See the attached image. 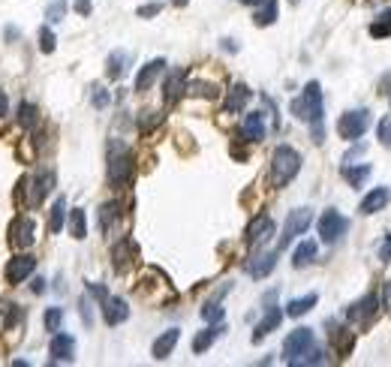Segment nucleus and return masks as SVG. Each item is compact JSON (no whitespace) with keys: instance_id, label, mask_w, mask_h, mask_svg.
Wrapping results in <instances>:
<instances>
[{"instance_id":"nucleus-1","label":"nucleus","mask_w":391,"mask_h":367,"mask_svg":"<svg viewBox=\"0 0 391 367\" xmlns=\"http://www.w3.org/2000/svg\"><path fill=\"white\" fill-rule=\"evenodd\" d=\"M292 115L298 121H307L313 126V142H322L325 130H322V121H325V103H322V87L319 82H307L304 94L292 99Z\"/></svg>"},{"instance_id":"nucleus-2","label":"nucleus","mask_w":391,"mask_h":367,"mask_svg":"<svg viewBox=\"0 0 391 367\" xmlns=\"http://www.w3.org/2000/svg\"><path fill=\"white\" fill-rule=\"evenodd\" d=\"M298 172H301V154H298V150L289 148V145L274 148V157H271V184L274 187H286Z\"/></svg>"},{"instance_id":"nucleus-3","label":"nucleus","mask_w":391,"mask_h":367,"mask_svg":"<svg viewBox=\"0 0 391 367\" xmlns=\"http://www.w3.org/2000/svg\"><path fill=\"white\" fill-rule=\"evenodd\" d=\"M130 178H133L130 148L121 145V142H111L109 145V181H111V187H127Z\"/></svg>"},{"instance_id":"nucleus-4","label":"nucleus","mask_w":391,"mask_h":367,"mask_svg":"<svg viewBox=\"0 0 391 367\" xmlns=\"http://www.w3.org/2000/svg\"><path fill=\"white\" fill-rule=\"evenodd\" d=\"M368 126H370V111L368 109H352V111H346V115H340L337 136L343 138V142H356V138H361L364 133H368Z\"/></svg>"},{"instance_id":"nucleus-5","label":"nucleus","mask_w":391,"mask_h":367,"mask_svg":"<svg viewBox=\"0 0 391 367\" xmlns=\"http://www.w3.org/2000/svg\"><path fill=\"white\" fill-rule=\"evenodd\" d=\"M310 223H313V211H310V208L289 211V217H286V223H283V235H280V241H277V250H286L298 235H304V232L310 229Z\"/></svg>"},{"instance_id":"nucleus-6","label":"nucleus","mask_w":391,"mask_h":367,"mask_svg":"<svg viewBox=\"0 0 391 367\" xmlns=\"http://www.w3.org/2000/svg\"><path fill=\"white\" fill-rule=\"evenodd\" d=\"M346 232H349V220L340 211L328 208L319 217V238H322V244H337Z\"/></svg>"},{"instance_id":"nucleus-7","label":"nucleus","mask_w":391,"mask_h":367,"mask_svg":"<svg viewBox=\"0 0 391 367\" xmlns=\"http://www.w3.org/2000/svg\"><path fill=\"white\" fill-rule=\"evenodd\" d=\"M310 346H313V332H310V328H295V332L283 340V361L292 364L295 358L304 356Z\"/></svg>"},{"instance_id":"nucleus-8","label":"nucleus","mask_w":391,"mask_h":367,"mask_svg":"<svg viewBox=\"0 0 391 367\" xmlns=\"http://www.w3.org/2000/svg\"><path fill=\"white\" fill-rule=\"evenodd\" d=\"M265 305H268V307H265L262 322L253 328V344H259V340H265V337H268V334L274 332L277 325L283 322V310L274 305V292H268V295H265Z\"/></svg>"},{"instance_id":"nucleus-9","label":"nucleus","mask_w":391,"mask_h":367,"mask_svg":"<svg viewBox=\"0 0 391 367\" xmlns=\"http://www.w3.org/2000/svg\"><path fill=\"white\" fill-rule=\"evenodd\" d=\"M33 268H36V259L28 256V253H21V256L6 262L4 277H6V283H21V280H28V277L33 274Z\"/></svg>"},{"instance_id":"nucleus-10","label":"nucleus","mask_w":391,"mask_h":367,"mask_svg":"<svg viewBox=\"0 0 391 367\" xmlns=\"http://www.w3.org/2000/svg\"><path fill=\"white\" fill-rule=\"evenodd\" d=\"M9 241L16 247H33L36 241V223L31 217H16L9 226Z\"/></svg>"},{"instance_id":"nucleus-11","label":"nucleus","mask_w":391,"mask_h":367,"mask_svg":"<svg viewBox=\"0 0 391 367\" xmlns=\"http://www.w3.org/2000/svg\"><path fill=\"white\" fill-rule=\"evenodd\" d=\"M376 305H380V298H376V295H364L361 301H356V305H349L346 319L356 322V325H370L373 313H376Z\"/></svg>"},{"instance_id":"nucleus-12","label":"nucleus","mask_w":391,"mask_h":367,"mask_svg":"<svg viewBox=\"0 0 391 367\" xmlns=\"http://www.w3.org/2000/svg\"><path fill=\"white\" fill-rule=\"evenodd\" d=\"M325 325H328V340H331V344H334L337 356H349V349L356 346V332H349V328L337 325L334 319H328Z\"/></svg>"},{"instance_id":"nucleus-13","label":"nucleus","mask_w":391,"mask_h":367,"mask_svg":"<svg viewBox=\"0 0 391 367\" xmlns=\"http://www.w3.org/2000/svg\"><path fill=\"white\" fill-rule=\"evenodd\" d=\"M163 72H166V60H163V57H157V60H148L145 67L138 70V75H136V91H138V94L150 91V84H154Z\"/></svg>"},{"instance_id":"nucleus-14","label":"nucleus","mask_w":391,"mask_h":367,"mask_svg":"<svg viewBox=\"0 0 391 367\" xmlns=\"http://www.w3.org/2000/svg\"><path fill=\"white\" fill-rule=\"evenodd\" d=\"M271 235H274V220L268 217V214H259V217L247 226V244H250V247L265 244Z\"/></svg>"},{"instance_id":"nucleus-15","label":"nucleus","mask_w":391,"mask_h":367,"mask_svg":"<svg viewBox=\"0 0 391 367\" xmlns=\"http://www.w3.org/2000/svg\"><path fill=\"white\" fill-rule=\"evenodd\" d=\"M103 305V319L106 325H121L130 319V307L123 298H115V295H106V301H99Z\"/></svg>"},{"instance_id":"nucleus-16","label":"nucleus","mask_w":391,"mask_h":367,"mask_svg":"<svg viewBox=\"0 0 391 367\" xmlns=\"http://www.w3.org/2000/svg\"><path fill=\"white\" fill-rule=\"evenodd\" d=\"M163 97H166V103L175 106L178 99L187 94V70H172L169 72V79H166V87H163Z\"/></svg>"},{"instance_id":"nucleus-17","label":"nucleus","mask_w":391,"mask_h":367,"mask_svg":"<svg viewBox=\"0 0 391 367\" xmlns=\"http://www.w3.org/2000/svg\"><path fill=\"white\" fill-rule=\"evenodd\" d=\"M274 265H277V250L259 253L256 259H250V262H247V274H250V277H256V280H262V277H268V274L274 271Z\"/></svg>"},{"instance_id":"nucleus-18","label":"nucleus","mask_w":391,"mask_h":367,"mask_svg":"<svg viewBox=\"0 0 391 367\" xmlns=\"http://www.w3.org/2000/svg\"><path fill=\"white\" fill-rule=\"evenodd\" d=\"M388 202H391V190H388V187H376V190H370V193L361 199L358 211H361V214H376V211H382Z\"/></svg>"},{"instance_id":"nucleus-19","label":"nucleus","mask_w":391,"mask_h":367,"mask_svg":"<svg viewBox=\"0 0 391 367\" xmlns=\"http://www.w3.org/2000/svg\"><path fill=\"white\" fill-rule=\"evenodd\" d=\"M247 103H250V87L247 84H232L229 94H226L223 109L229 111V115H238V111H244Z\"/></svg>"},{"instance_id":"nucleus-20","label":"nucleus","mask_w":391,"mask_h":367,"mask_svg":"<svg viewBox=\"0 0 391 367\" xmlns=\"http://www.w3.org/2000/svg\"><path fill=\"white\" fill-rule=\"evenodd\" d=\"M52 358L55 361H72L75 358V337L72 334H57L52 337Z\"/></svg>"},{"instance_id":"nucleus-21","label":"nucleus","mask_w":391,"mask_h":367,"mask_svg":"<svg viewBox=\"0 0 391 367\" xmlns=\"http://www.w3.org/2000/svg\"><path fill=\"white\" fill-rule=\"evenodd\" d=\"M52 187H55V172H43V175H36V178L31 181V205L36 208L40 202L52 193Z\"/></svg>"},{"instance_id":"nucleus-22","label":"nucleus","mask_w":391,"mask_h":367,"mask_svg":"<svg viewBox=\"0 0 391 367\" xmlns=\"http://www.w3.org/2000/svg\"><path fill=\"white\" fill-rule=\"evenodd\" d=\"M178 340H181V332H178V328H169V332H163L157 340H154V349H150V352H154V358H169L172 356V349L175 346H178Z\"/></svg>"},{"instance_id":"nucleus-23","label":"nucleus","mask_w":391,"mask_h":367,"mask_svg":"<svg viewBox=\"0 0 391 367\" xmlns=\"http://www.w3.org/2000/svg\"><path fill=\"white\" fill-rule=\"evenodd\" d=\"M241 133H244L247 142H262L265 138V115L262 111H250L241 124Z\"/></svg>"},{"instance_id":"nucleus-24","label":"nucleus","mask_w":391,"mask_h":367,"mask_svg":"<svg viewBox=\"0 0 391 367\" xmlns=\"http://www.w3.org/2000/svg\"><path fill=\"white\" fill-rule=\"evenodd\" d=\"M133 253H136V244L130 241V238H121V241L111 247V262H115V268L118 271H127L130 265H133Z\"/></svg>"},{"instance_id":"nucleus-25","label":"nucleus","mask_w":391,"mask_h":367,"mask_svg":"<svg viewBox=\"0 0 391 367\" xmlns=\"http://www.w3.org/2000/svg\"><path fill=\"white\" fill-rule=\"evenodd\" d=\"M223 332H226V328H223L220 322H211V328H205V332H199V334H196V340H193V352H205V349H211V344H214V340H217Z\"/></svg>"},{"instance_id":"nucleus-26","label":"nucleus","mask_w":391,"mask_h":367,"mask_svg":"<svg viewBox=\"0 0 391 367\" xmlns=\"http://www.w3.org/2000/svg\"><path fill=\"white\" fill-rule=\"evenodd\" d=\"M316 301H319V295L316 292H310V295H304V298H292L286 305V316H304V313H310L313 307H316Z\"/></svg>"},{"instance_id":"nucleus-27","label":"nucleus","mask_w":391,"mask_h":367,"mask_svg":"<svg viewBox=\"0 0 391 367\" xmlns=\"http://www.w3.org/2000/svg\"><path fill=\"white\" fill-rule=\"evenodd\" d=\"M64 223H67V199L64 196H57V202L52 205V214H48V232H60L64 229Z\"/></svg>"},{"instance_id":"nucleus-28","label":"nucleus","mask_w":391,"mask_h":367,"mask_svg":"<svg viewBox=\"0 0 391 367\" xmlns=\"http://www.w3.org/2000/svg\"><path fill=\"white\" fill-rule=\"evenodd\" d=\"M313 259H316V241H301L292 253V265L295 268H304V265H310Z\"/></svg>"},{"instance_id":"nucleus-29","label":"nucleus","mask_w":391,"mask_h":367,"mask_svg":"<svg viewBox=\"0 0 391 367\" xmlns=\"http://www.w3.org/2000/svg\"><path fill=\"white\" fill-rule=\"evenodd\" d=\"M253 21L259 24V28H268V24H274L277 21V0H262V4L256 6Z\"/></svg>"},{"instance_id":"nucleus-30","label":"nucleus","mask_w":391,"mask_h":367,"mask_svg":"<svg viewBox=\"0 0 391 367\" xmlns=\"http://www.w3.org/2000/svg\"><path fill=\"white\" fill-rule=\"evenodd\" d=\"M127 52H115V55H109V60H106V75L109 79H121L123 72H127Z\"/></svg>"},{"instance_id":"nucleus-31","label":"nucleus","mask_w":391,"mask_h":367,"mask_svg":"<svg viewBox=\"0 0 391 367\" xmlns=\"http://www.w3.org/2000/svg\"><path fill=\"white\" fill-rule=\"evenodd\" d=\"M70 235L79 238V241L87 235V217H84L82 208H72V211H70Z\"/></svg>"},{"instance_id":"nucleus-32","label":"nucleus","mask_w":391,"mask_h":367,"mask_svg":"<svg viewBox=\"0 0 391 367\" xmlns=\"http://www.w3.org/2000/svg\"><path fill=\"white\" fill-rule=\"evenodd\" d=\"M370 36L373 40H385V36H391V9H385L382 16H376V21L370 24Z\"/></svg>"},{"instance_id":"nucleus-33","label":"nucleus","mask_w":391,"mask_h":367,"mask_svg":"<svg viewBox=\"0 0 391 367\" xmlns=\"http://www.w3.org/2000/svg\"><path fill=\"white\" fill-rule=\"evenodd\" d=\"M370 166H356V169H352V166H343V178L352 184V187H361L364 181H368L370 178Z\"/></svg>"},{"instance_id":"nucleus-34","label":"nucleus","mask_w":391,"mask_h":367,"mask_svg":"<svg viewBox=\"0 0 391 367\" xmlns=\"http://www.w3.org/2000/svg\"><path fill=\"white\" fill-rule=\"evenodd\" d=\"M115 220H118V205H115V202H109V205L99 208V229H103V232H109Z\"/></svg>"},{"instance_id":"nucleus-35","label":"nucleus","mask_w":391,"mask_h":367,"mask_svg":"<svg viewBox=\"0 0 391 367\" xmlns=\"http://www.w3.org/2000/svg\"><path fill=\"white\" fill-rule=\"evenodd\" d=\"M187 94H190V97H205V99H214V97H217V87L208 84V82H193V84H187Z\"/></svg>"},{"instance_id":"nucleus-36","label":"nucleus","mask_w":391,"mask_h":367,"mask_svg":"<svg viewBox=\"0 0 391 367\" xmlns=\"http://www.w3.org/2000/svg\"><path fill=\"white\" fill-rule=\"evenodd\" d=\"M223 316H226V310L217 305V301H208V305L202 307V319L205 322H223Z\"/></svg>"},{"instance_id":"nucleus-37","label":"nucleus","mask_w":391,"mask_h":367,"mask_svg":"<svg viewBox=\"0 0 391 367\" xmlns=\"http://www.w3.org/2000/svg\"><path fill=\"white\" fill-rule=\"evenodd\" d=\"M18 124L24 126V130H31V126L36 124V109L31 103H21L18 106Z\"/></svg>"},{"instance_id":"nucleus-38","label":"nucleus","mask_w":391,"mask_h":367,"mask_svg":"<svg viewBox=\"0 0 391 367\" xmlns=\"http://www.w3.org/2000/svg\"><path fill=\"white\" fill-rule=\"evenodd\" d=\"M60 322H64V310H60V307H48L45 310V332H57Z\"/></svg>"},{"instance_id":"nucleus-39","label":"nucleus","mask_w":391,"mask_h":367,"mask_svg":"<svg viewBox=\"0 0 391 367\" xmlns=\"http://www.w3.org/2000/svg\"><path fill=\"white\" fill-rule=\"evenodd\" d=\"M376 138H380L385 148H391V118H382L376 124Z\"/></svg>"},{"instance_id":"nucleus-40","label":"nucleus","mask_w":391,"mask_h":367,"mask_svg":"<svg viewBox=\"0 0 391 367\" xmlns=\"http://www.w3.org/2000/svg\"><path fill=\"white\" fill-rule=\"evenodd\" d=\"M64 16H67V4H64V0H57V4H52V6L45 9V18L48 21H60Z\"/></svg>"},{"instance_id":"nucleus-41","label":"nucleus","mask_w":391,"mask_h":367,"mask_svg":"<svg viewBox=\"0 0 391 367\" xmlns=\"http://www.w3.org/2000/svg\"><path fill=\"white\" fill-rule=\"evenodd\" d=\"M40 48H43L45 55H52V52H55V33L48 31V28L40 31Z\"/></svg>"},{"instance_id":"nucleus-42","label":"nucleus","mask_w":391,"mask_h":367,"mask_svg":"<svg viewBox=\"0 0 391 367\" xmlns=\"http://www.w3.org/2000/svg\"><path fill=\"white\" fill-rule=\"evenodd\" d=\"M91 91H94V94H91V97H94V106H97V109H106L109 99H111L109 91H103V87H91Z\"/></svg>"},{"instance_id":"nucleus-43","label":"nucleus","mask_w":391,"mask_h":367,"mask_svg":"<svg viewBox=\"0 0 391 367\" xmlns=\"http://www.w3.org/2000/svg\"><path fill=\"white\" fill-rule=\"evenodd\" d=\"M163 6L160 4H145V6H138V18H150V16H157Z\"/></svg>"},{"instance_id":"nucleus-44","label":"nucleus","mask_w":391,"mask_h":367,"mask_svg":"<svg viewBox=\"0 0 391 367\" xmlns=\"http://www.w3.org/2000/svg\"><path fill=\"white\" fill-rule=\"evenodd\" d=\"M380 259H382V262H391V235L382 238V244H380Z\"/></svg>"},{"instance_id":"nucleus-45","label":"nucleus","mask_w":391,"mask_h":367,"mask_svg":"<svg viewBox=\"0 0 391 367\" xmlns=\"http://www.w3.org/2000/svg\"><path fill=\"white\" fill-rule=\"evenodd\" d=\"M75 12L79 16H91V0H75Z\"/></svg>"},{"instance_id":"nucleus-46","label":"nucleus","mask_w":391,"mask_h":367,"mask_svg":"<svg viewBox=\"0 0 391 367\" xmlns=\"http://www.w3.org/2000/svg\"><path fill=\"white\" fill-rule=\"evenodd\" d=\"M382 305L391 310V280L385 283V289H382Z\"/></svg>"},{"instance_id":"nucleus-47","label":"nucleus","mask_w":391,"mask_h":367,"mask_svg":"<svg viewBox=\"0 0 391 367\" xmlns=\"http://www.w3.org/2000/svg\"><path fill=\"white\" fill-rule=\"evenodd\" d=\"M6 109H9V99H6V94H4V91H0V118L6 115Z\"/></svg>"},{"instance_id":"nucleus-48","label":"nucleus","mask_w":391,"mask_h":367,"mask_svg":"<svg viewBox=\"0 0 391 367\" xmlns=\"http://www.w3.org/2000/svg\"><path fill=\"white\" fill-rule=\"evenodd\" d=\"M33 292H36V295L45 292V280H43V277H36V280H33Z\"/></svg>"},{"instance_id":"nucleus-49","label":"nucleus","mask_w":391,"mask_h":367,"mask_svg":"<svg viewBox=\"0 0 391 367\" xmlns=\"http://www.w3.org/2000/svg\"><path fill=\"white\" fill-rule=\"evenodd\" d=\"M388 87H391V72L382 75V82H380V91H388Z\"/></svg>"},{"instance_id":"nucleus-50","label":"nucleus","mask_w":391,"mask_h":367,"mask_svg":"<svg viewBox=\"0 0 391 367\" xmlns=\"http://www.w3.org/2000/svg\"><path fill=\"white\" fill-rule=\"evenodd\" d=\"M172 4H175V6H187V4H190V0H172Z\"/></svg>"},{"instance_id":"nucleus-51","label":"nucleus","mask_w":391,"mask_h":367,"mask_svg":"<svg viewBox=\"0 0 391 367\" xmlns=\"http://www.w3.org/2000/svg\"><path fill=\"white\" fill-rule=\"evenodd\" d=\"M241 4H250V6H259L262 0H241Z\"/></svg>"},{"instance_id":"nucleus-52","label":"nucleus","mask_w":391,"mask_h":367,"mask_svg":"<svg viewBox=\"0 0 391 367\" xmlns=\"http://www.w3.org/2000/svg\"><path fill=\"white\" fill-rule=\"evenodd\" d=\"M292 4H298V0H292Z\"/></svg>"}]
</instances>
